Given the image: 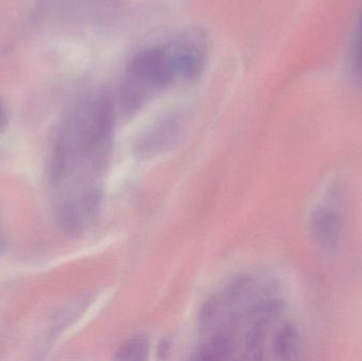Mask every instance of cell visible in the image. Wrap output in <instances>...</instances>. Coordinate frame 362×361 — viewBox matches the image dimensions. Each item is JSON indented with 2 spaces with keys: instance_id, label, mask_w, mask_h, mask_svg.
Masks as SVG:
<instances>
[{
  "instance_id": "obj_1",
  "label": "cell",
  "mask_w": 362,
  "mask_h": 361,
  "mask_svg": "<svg viewBox=\"0 0 362 361\" xmlns=\"http://www.w3.org/2000/svg\"><path fill=\"white\" fill-rule=\"evenodd\" d=\"M114 131V104L103 90L87 95L62 123L48 176L53 213L64 232L80 235L97 218Z\"/></svg>"
},
{
  "instance_id": "obj_2",
  "label": "cell",
  "mask_w": 362,
  "mask_h": 361,
  "mask_svg": "<svg viewBox=\"0 0 362 361\" xmlns=\"http://www.w3.org/2000/svg\"><path fill=\"white\" fill-rule=\"evenodd\" d=\"M284 312L276 284L240 278L204 307L200 354L206 360H264L269 353L291 360L299 350V335L293 324H279Z\"/></svg>"
},
{
  "instance_id": "obj_3",
  "label": "cell",
  "mask_w": 362,
  "mask_h": 361,
  "mask_svg": "<svg viewBox=\"0 0 362 361\" xmlns=\"http://www.w3.org/2000/svg\"><path fill=\"white\" fill-rule=\"evenodd\" d=\"M177 82V68L167 42L144 49L129 61L121 81V110L136 114Z\"/></svg>"
},
{
  "instance_id": "obj_4",
  "label": "cell",
  "mask_w": 362,
  "mask_h": 361,
  "mask_svg": "<svg viewBox=\"0 0 362 361\" xmlns=\"http://www.w3.org/2000/svg\"><path fill=\"white\" fill-rule=\"evenodd\" d=\"M177 68L180 82L191 83L200 78L208 61L209 44L199 30L181 32L168 40Z\"/></svg>"
},
{
  "instance_id": "obj_5",
  "label": "cell",
  "mask_w": 362,
  "mask_h": 361,
  "mask_svg": "<svg viewBox=\"0 0 362 361\" xmlns=\"http://www.w3.org/2000/svg\"><path fill=\"white\" fill-rule=\"evenodd\" d=\"M310 229L315 243L323 252L332 254L337 250L341 235V222L335 210L329 207L315 210L310 218Z\"/></svg>"
},
{
  "instance_id": "obj_6",
  "label": "cell",
  "mask_w": 362,
  "mask_h": 361,
  "mask_svg": "<svg viewBox=\"0 0 362 361\" xmlns=\"http://www.w3.org/2000/svg\"><path fill=\"white\" fill-rule=\"evenodd\" d=\"M178 127V119L175 116L167 117L161 119L151 131L146 134L144 139V150L148 148H158L168 141L172 135L175 134Z\"/></svg>"
},
{
  "instance_id": "obj_7",
  "label": "cell",
  "mask_w": 362,
  "mask_h": 361,
  "mask_svg": "<svg viewBox=\"0 0 362 361\" xmlns=\"http://www.w3.org/2000/svg\"><path fill=\"white\" fill-rule=\"evenodd\" d=\"M351 73L357 84L362 86V29L359 28L355 37L354 44L351 50L350 57Z\"/></svg>"
},
{
  "instance_id": "obj_8",
  "label": "cell",
  "mask_w": 362,
  "mask_h": 361,
  "mask_svg": "<svg viewBox=\"0 0 362 361\" xmlns=\"http://www.w3.org/2000/svg\"><path fill=\"white\" fill-rule=\"evenodd\" d=\"M146 352V345L144 341L137 339L132 341L129 345H127L122 350L121 358L123 360H142L144 358V354Z\"/></svg>"
},
{
  "instance_id": "obj_9",
  "label": "cell",
  "mask_w": 362,
  "mask_h": 361,
  "mask_svg": "<svg viewBox=\"0 0 362 361\" xmlns=\"http://www.w3.org/2000/svg\"><path fill=\"white\" fill-rule=\"evenodd\" d=\"M8 112H6V107L0 100V133H2L8 126Z\"/></svg>"
},
{
  "instance_id": "obj_10",
  "label": "cell",
  "mask_w": 362,
  "mask_h": 361,
  "mask_svg": "<svg viewBox=\"0 0 362 361\" xmlns=\"http://www.w3.org/2000/svg\"><path fill=\"white\" fill-rule=\"evenodd\" d=\"M359 28H362V18H361V25H359Z\"/></svg>"
},
{
  "instance_id": "obj_11",
  "label": "cell",
  "mask_w": 362,
  "mask_h": 361,
  "mask_svg": "<svg viewBox=\"0 0 362 361\" xmlns=\"http://www.w3.org/2000/svg\"><path fill=\"white\" fill-rule=\"evenodd\" d=\"M0 243H1V235H0Z\"/></svg>"
}]
</instances>
